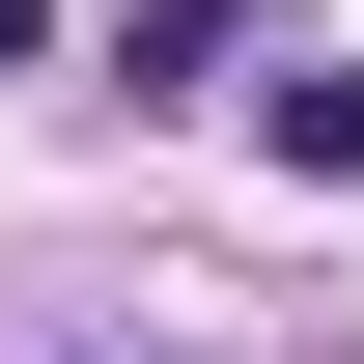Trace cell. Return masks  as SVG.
<instances>
[{"label":"cell","mask_w":364,"mask_h":364,"mask_svg":"<svg viewBox=\"0 0 364 364\" xmlns=\"http://www.w3.org/2000/svg\"><path fill=\"white\" fill-rule=\"evenodd\" d=\"M0 56H56V0H0Z\"/></svg>","instance_id":"cell-2"},{"label":"cell","mask_w":364,"mask_h":364,"mask_svg":"<svg viewBox=\"0 0 364 364\" xmlns=\"http://www.w3.org/2000/svg\"><path fill=\"white\" fill-rule=\"evenodd\" d=\"M252 140H280V168H364V56H309V85H252Z\"/></svg>","instance_id":"cell-1"}]
</instances>
